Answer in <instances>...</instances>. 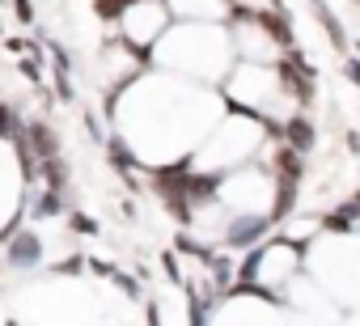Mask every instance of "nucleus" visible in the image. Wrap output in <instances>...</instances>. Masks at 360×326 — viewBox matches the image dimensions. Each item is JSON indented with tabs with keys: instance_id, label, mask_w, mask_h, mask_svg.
<instances>
[{
	"instance_id": "f257e3e1",
	"label": "nucleus",
	"mask_w": 360,
	"mask_h": 326,
	"mask_svg": "<svg viewBox=\"0 0 360 326\" xmlns=\"http://www.w3.org/2000/svg\"><path fill=\"white\" fill-rule=\"evenodd\" d=\"M267 225H271V216H238L233 225H229V246H255L263 233H267Z\"/></svg>"
},
{
	"instance_id": "f03ea898",
	"label": "nucleus",
	"mask_w": 360,
	"mask_h": 326,
	"mask_svg": "<svg viewBox=\"0 0 360 326\" xmlns=\"http://www.w3.org/2000/svg\"><path fill=\"white\" fill-rule=\"evenodd\" d=\"M255 22L267 30V39H276L284 51H292L297 47V39H292V22H288V13H255Z\"/></svg>"
},
{
	"instance_id": "7ed1b4c3",
	"label": "nucleus",
	"mask_w": 360,
	"mask_h": 326,
	"mask_svg": "<svg viewBox=\"0 0 360 326\" xmlns=\"http://www.w3.org/2000/svg\"><path fill=\"white\" fill-rule=\"evenodd\" d=\"M271 166H276V178H284V183H301V178H305V166H301V152H297L292 144L276 148V157H271Z\"/></svg>"
},
{
	"instance_id": "20e7f679",
	"label": "nucleus",
	"mask_w": 360,
	"mask_h": 326,
	"mask_svg": "<svg viewBox=\"0 0 360 326\" xmlns=\"http://www.w3.org/2000/svg\"><path fill=\"white\" fill-rule=\"evenodd\" d=\"M284 140H288L297 152H309L318 136H314V123H309L305 115H297V119H288V123H284Z\"/></svg>"
},
{
	"instance_id": "39448f33",
	"label": "nucleus",
	"mask_w": 360,
	"mask_h": 326,
	"mask_svg": "<svg viewBox=\"0 0 360 326\" xmlns=\"http://www.w3.org/2000/svg\"><path fill=\"white\" fill-rule=\"evenodd\" d=\"M9 259H13V267H34L39 263V237L34 233H18L13 246H9Z\"/></svg>"
},
{
	"instance_id": "423d86ee",
	"label": "nucleus",
	"mask_w": 360,
	"mask_h": 326,
	"mask_svg": "<svg viewBox=\"0 0 360 326\" xmlns=\"http://www.w3.org/2000/svg\"><path fill=\"white\" fill-rule=\"evenodd\" d=\"M314 13H318V22H322V30H326V39H330V47L335 51H343L347 47V34H343V26H339V18L322 5V0H314Z\"/></svg>"
},
{
	"instance_id": "0eeeda50",
	"label": "nucleus",
	"mask_w": 360,
	"mask_h": 326,
	"mask_svg": "<svg viewBox=\"0 0 360 326\" xmlns=\"http://www.w3.org/2000/svg\"><path fill=\"white\" fill-rule=\"evenodd\" d=\"M292 208H297V183H284V178H276V204H271V221H284Z\"/></svg>"
},
{
	"instance_id": "6e6552de",
	"label": "nucleus",
	"mask_w": 360,
	"mask_h": 326,
	"mask_svg": "<svg viewBox=\"0 0 360 326\" xmlns=\"http://www.w3.org/2000/svg\"><path fill=\"white\" fill-rule=\"evenodd\" d=\"M30 144H34L43 157H56V136H51L47 123H30Z\"/></svg>"
},
{
	"instance_id": "1a4fd4ad",
	"label": "nucleus",
	"mask_w": 360,
	"mask_h": 326,
	"mask_svg": "<svg viewBox=\"0 0 360 326\" xmlns=\"http://www.w3.org/2000/svg\"><path fill=\"white\" fill-rule=\"evenodd\" d=\"M131 5V0H94V9H98V18H106V22H115V18H123V9Z\"/></svg>"
},
{
	"instance_id": "9d476101",
	"label": "nucleus",
	"mask_w": 360,
	"mask_h": 326,
	"mask_svg": "<svg viewBox=\"0 0 360 326\" xmlns=\"http://www.w3.org/2000/svg\"><path fill=\"white\" fill-rule=\"evenodd\" d=\"M343 77H347L352 85H360V56H352V60L343 64Z\"/></svg>"
},
{
	"instance_id": "9b49d317",
	"label": "nucleus",
	"mask_w": 360,
	"mask_h": 326,
	"mask_svg": "<svg viewBox=\"0 0 360 326\" xmlns=\"http://www.w3.org/2000/svg\"><path fill=\"white\" fill-rule=\"evenodd\" d=\"M47 183H51V187H60V183H64V170H60V161H51V157H47Z\"/></svg>"
},
{
	"instance_id": "f8f14e48",
	"label": "nucleus",
	"mask_w": 360,
	"mask_h": 326,
	"mask_svg": "<svg viewBox=\"0 0 360 326\" xmlns=\"http://www.w3.org/2000/svg\"><path fill=\"white\" fill-rule=\"evenodd\" d=\"M72 229H77V233H98V225H94L89 216H72Z\"/></svg>"
},
{
	"instance_id": "ddd939ff",
	"label": "nucleus",
	"mask_w": 360,
	"mask_h": 326,
	"mask_svg": "<svg viewBox=\"0 0 360 326\" xmlns=\"http://www.w3.org/2000/svg\"><path fill=\"white\" fill-rule=\"evenodd\" d=\"M39 212H47V216H51V212H60V195H47V200L39 204Z\"/></svg>"
},
{
	"instance_id": "4468645a",
	"label": "nucleus",
	"mask_w": 360,
	"mask_h": 326,
	"mask_svg": "<svg viewBox=\"0 0 360 326\" xmlns=\"http://www.w3.org/2000/svg\"><path fill=\"white\" fill-rule=\"evenodd\" d=\"M13 131H18V127H9V110L0 106V136H13Z\"/></svg>"
},
{
	"instance_id": "2eb2a0df",
	"label": "nucleus",
	"mask_w": 360,
	"mask_h": 326,
	"mask_svg": "<svg viewBox=\"0 0 360 326\" xmlns=\"http://www.w3.org/2000/svg\"><path fill=\"white\" fill-rule=\"evenodd\" d=\"M13 9H18V18H22V22H30V13H34V9H30V0H18Z\"/></svg>"
},
{
	"instance_id": "dca6fc26",
	"label": "nucleus",
	"mask_w": 360,
	"mask_h": 326,
	"mask_svg": "<svg viewBox=\"0 0 360 326\" xmlns=\"http://www.w3.org/2000/svg\"><path fill=\"white\" fill-rule=\"evenodd\" d=\"M22 72H26L30 81H39V64H34V60H26V64H22Z\"/></svg>"
},
{
	"instance_id": "f3484780",
	"label": "nucleus",
	"mask_w": 360,
	"mask_h": 326,
	"mask_svg": "<svg viewBox=\"0 0 360 326\" xmlns=\"http://www.w3.org/2000/svg\"><path fill=\"white\" fill-rule=\"evenodd\" d=\"M347 148H352V152H360V136H356V131H347Z\"/></svg>"
},
{
	"instance_id": "a211bd4d",
	"label": "nucleus",
	"mask_w": 360,
	"mask_h": 326,
	"mask_svg": "<svg viewBox=\"0 0 360 326\" xmlns=\"http://www.w3.org/2000/svg\"><path fill=\"white\" fill-rule=\"evenodd\" d=\"M229 5H238V0H229Z\"/></svg>"
},
{
	"instance_id": "6ab92c4d",
	"label": "nucleus",
	"mask_w": 360,
	"mask_h": 326,
	"mask_svg": "<svg viewBox=\"0 0 360 326\" xmlns=\"http://www.w3.org/2000/svg\"><path fill=\"white\" fill-rule=\"evenodd\" d=\"M356 5H360V0H356Z\"/></svg>"
}]
</instances>
